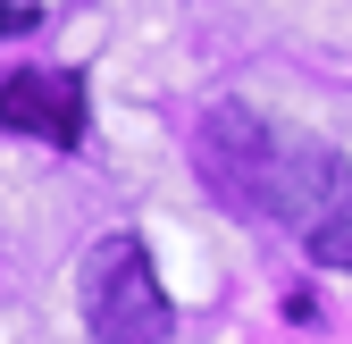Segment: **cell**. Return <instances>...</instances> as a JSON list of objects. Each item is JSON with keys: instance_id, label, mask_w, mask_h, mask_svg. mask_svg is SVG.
I'll return each instance as SVG.
<instances>
[{"instance_id": "6da1fadb", "label": "cell", "mask_w": 352, "mask_h": 344, "mask_svg": "<svg viewBox=\"0 0 352 344\" xmlns=\"http://www.w3.org/2000/svg\"><path fill=\"white\" fill-rule=\"evenodd\" d=\"M84 327H93V344H168L176 311H168V286L151 269L143 235H101L93 252H84Z\"/></svg>"}, {"instance_id": "7a4b0ae2", "label": "cell", "mask_w": 352, "mask_h": 344, "mask_svg": "<svg viewBox=\"0 0 352 344\" xmlns=\"http://www.w3.org/2000/svg\"><path fill=\"white\" fill-rule=\"evenodd\" d=\"M193 168L210 177V193L227 210H269V193H277V143H269V126H260L252 109H235V101H218L201 118Z\"/></svg>"}, {"instance_id": "3957f363", "label": "cell", "mask_w": 352, "mask_h": 344, "mask_svg": "<svg viewBox=\"0 0 352 344\" xmlns=\"http://www.w3.org/2000/svg\"><path fill=\"white\" fill-rule=\"evenodd\" d=\"M0 126L76 151L84 143V76L76 67H17V76H0Z\"/></svg>"}, {"instance_id": "277c9868", "label": "cell", "mask_w": 352, "mask_h": 344, "mask_svg": "<svg viewBox=\"0 0 352 344\" xmlns=\"http://www.w3.org/2000/svg\"><path fill=\"white\" fill-rule=\"evenodd\" d=\"M344 202H352V177H344V160H336V151L302 143V151L277 160V193H269V210H277V219H294L302 235H311L327 210H344Z\"/></svg>"}, {"instance_id": "5b68a950", "label": "cell", "mask_w": 352, "mask_h": 344, "mask_svg": "<svg viewBox=\"0 0 352 344\" xmlns=\"http://www.w3.org/2000/svg\"><path fill=\"white\" fill-rule=\"evenodd\" d=\"M311 261H327V269H352V202H344V210H327V219L311 227Z\"/></svg>"}, {"instance_id": "8992f818", "label": "cell", "mask_w": 352, "mask_h": 344, "mask_svg": "<svg viewBox=\"0 0 352 344\" xmlns=\"http://www.w3.org/2000/svg\"><path fill=\"white\" fill-rule=\"evenodd\" d=\"M42 25V0H0V34H34Z\"/></svg>"}]
</instances>
